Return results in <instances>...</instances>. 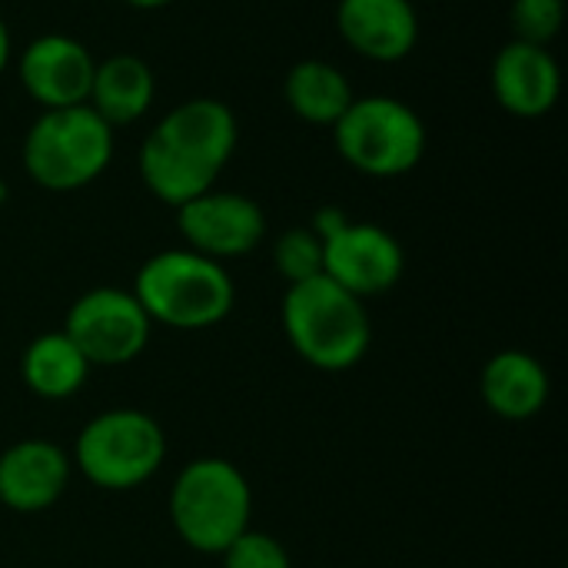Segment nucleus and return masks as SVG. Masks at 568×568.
Wrapping results in <instances>:
<instances>
[{"label": "nucleus", "mask_w": 568, "mask_h": 568, "mask_svg": "<svg viewBox=\"0 0 568 568\" xmlns=\"http://www.w3.org/2000/svg\"><path fill=\"white\" fill-rule=\"evenodd\" d=\"M236 150V116L223 100L193 97L176 103L140 146V176L166 206H183L206 190Z\"/></svg>", "instance_id": "1"}, {"label": "nucleus", "mask_w": 568, "mask_h": 568, "mask_svg": "<svg viewBox=\"0 0 568 568\" xmlns=\"http://www.w3.org/2000/svg\"><path fill=\"white\" fill-rule=\"evenodd\" d=\"M283 329L290 336V346L310 366L326 373H343L356 366L373 339L363 300L346 293L326 273L286 290Z\"/></svg>", "instance_id": "2"}, {"label": "nucleus", "mask_w": 568, "mask_h": 568, "mask_svg": "<svg viewBox=\"0 0 568 568\" xmlns=\"http://www.w3.org/2000/svg\"><path fill=\"white\" fill-rule=\"evenodd\" d=\"M133 296L150 323L173 329L216 326L236 303V290L223 263L193 250H163L150 256L136 273Z\"/></svg>", "instance_id": "3"}, {"label": "nucleus", "mask_w": 568, "mask_h": 568, "mask_svg": "<svg viewBox=\"0 0 568 568\" xmlns=\"http://www.w3.org/2000/svg\"><path fill=\"white\" fill-rule=\"evenodd\" d=\"M253 496L246 476L226 459H193L170 489V519L180 539L206 556H220L250 529Z\"/></svg>", "instance_id": "4"}, {"label": "nucleus", "mask_w": 568, "mask_h": 568, "mask_svg": "<svg viewBox=\"0 0 568 568\" xmlns=\"http://www.w3.org/2000/svg\"><path fill=\"white\" fill-rule=\"evenodd\" d=\"M113 156V126L87 103L43 110L23 140V170L33 183L53 193H70L93 183Z\"/></svg>", "instance_id": "5"}, {"label": "nucleus", "mask_w": 568, "mask_h": 568, "mask_svg": "<svg viewBox=\"0 0 568 568\" xmlns=\"http://www.w3.org/2000/svg\"><path fill=\"white\" fill-rule=\"evenodd\" d=\"M339 156L366 176H403L426 153L419 113L396 97H356L333 123Z\"/></svg>", "instance_id": "6"}, {"label": "nucleus", "mask_w": 568, "mask_h": 568, "mask_svg": "<svg viewBox=\"0 0 568 568\" xmlns=\"http://www.w3.org/2000/svg\"><path fill=\"white\" fill-rule=\"evenodd\" d=\"M166 459L160 423L140 409H106L93 416L73 446L77 469L100 489H133L156 476Z\"/></svg>", "instance_id": "7"}, {"label": "nucleus", "mask_w": 568, "mask_h": 568, "mask_svg": "<svg viewBox=\"0 0 568 568\" xmlns=\"http://www.w3.org/2000/svg\"><path fill=\"white\" fill-rule=\"evenodd\" d=\"M150 326L153 323L133 293L100 286L70 306L63 333L90 366H123L146 349Z\"/></svg>", "instance_id": "8"}, {"label": "nucleus", "mask_w": 568, "mask_h": 568, "mask_svg": "<svg viewBox=\"0 0 568 568\" xmlns=\"http://www.w3.org/2000/svg\"><path fill=\"white\" fill-rule=\"evenodd\" d=\"M403 266L406 256L399 240L376 223L346 220L323 240V273L359 300L393 290L403 276Z\"/></svg>", "instance_id": "9"}, {"label": "nucleus", "mask_w": 568, "mask_h": 568, "mask_svg": "<svg viewBox=\"0 0 568 568\" xmlns=\"http://www.w3.org/2000/svg\"><path fill=\"white\" fill-rule=\"evenodd\" d=\"M176 226L186 240V250L216 263L246 256L266 236L263 210L243 193L220 190H206L203 196L176 206Z\"/></svg>", "instance_id": "10"}, {"label": "nucleus", "mask_w": 568, "mask_h": 568, "mask_svg": "<svg viewBox=\"0 0 568 568\" xmlns=\"http://www.w3.org/2000/svg\"><path fill=\"white\" fill-rule=\"evenodd\" d=\"M93 70L97 60L90 57V50L67 33H43L30 40L17 63L23 90L43 110L87 103L93 87Z\"/></svg>", "instance_id": "11"}, {"label": "nucleus", "mask_w": 568, "mask_h": 568, "mask_svg": "<svg viewBox=\"0 0 568 568\" xmlns=\"http://www.w3.org/2000/svg\"><path fill=\"white\" fill-rule=\"evenodd\" d=\"M493 93L513 116H546L562 93V70L546 47L509 40L493 60Z\"/></svg>", "instance_id": "12"}, {"label": "nucleus", "mask_w": 568, "mask_h": 568, "mask_svg": "<svg viewBox=\"0 0 568 568\" xmlns=\"http://www.w3.org/2000/svg\"><path fill=\"white\" fill-rule=\"evenodd\" d=\"M336 27L359 57L376 63L409 57L419 40L413 0H339Z\"/></svg>", "instance_id": "13"}, {"label": "nucleus", "mask_w": 568, "mask_h": 568, "mask_svg": "<svg viewBox=\"0 0 568 568\" xmlns=\"http://www.w3.org/2000/svg\"><path fill=\"white\" fill-rule=\"evenodd\" d=\"M70 483V459L57 443L20 439L0 453V503L13 513L50 509Z\"/></svg>", "instance_id": "14"}, {"label": "nucleus", "mask_w": 568, "mask_h": 568, "mask_svg": "<svg viewBox=\"0 0 568 568\" xmlns=\"http://www.w3.org/2000/svg\"><path fill=\"white\" fill-rule=\"evenodd\" d=\"M479 389H483L486 406L496 416L523 423V419H532L546 409L549 373L536 356H529L523 349H506L486 363Z\"/></svg>", "instance_id": "15"}, {"label": "nucleus", "mask_w": 568, "mask_h": 568, "mask_svg": "<svg viewBox=\"0 0 568 568\" xmlns=\"http://www.w3.org/2000/svg\"><path fill=\"white\" fill-rule=\"evenodd\" d=\"M153 93H156L153 70L133 53H116V57H106L97 63L87 106L106 126L116 130V126L140 120L150 110Z\"/></svg>", "instance_id": "16"}, {"label": "nucleus", "mask_w": 568, "mask_h": 568, "mask_svg": "<svg viewBox=\"0 0 568 568\" xmlns=\"http://www.w3.org/2000/svg\"><path fill=\"white\" fill-rule=\"evenodd\" d=\"M283 93H286L290 110L300 120L316 123V126H333L356 100L346 73L326 60H300L286 73Z\"/></svg>", "instance_id": "17"}, {"label": "nucleus", "mask_w": 568, "mask_h": 568, "mask_svg": "<svg viewBox=\"0 0 568 568\" xmlns=\"http://www.w3.org/2000/svg\"><path fill=\"white\" fill-rule=\"evenodd\" d=\"M90 363L83 353L70 343V336L60 333H43L37 336L20 359V376L30 393L40 399H67L87 383Z\"/></svg>", "instance_id": "18"}, {"label": "nucleus", "mask_w": 568, "mask_h": 568, "mask_svg": "<svg viewBox=\"0 0 568 568\" xmlns=\"http://www.w3.org/2000/svg\"><path fill=\"white\" fill-rule=\"evenodd\" d=\"M273 263L290 286L313 280L323 273V240L310 226H293L276 240Z\"/></svg>", "instance_id": "19"}, {"label": "nucleus", "mask_w": 568, "mask_h": 568, "mask_svg": "<svg viewBox=\"0 0 568 568\" xmlns=\"http://www.w3.org/2000/svg\"><path fill=\"white\" fill-rule=\"evenodd\" d=\"M513 40L549 47L566 23V0H513L509 7Z\"/></svg>", "instance_id": "20"}, {"label": "nucleus", "mask_w": 568, "mask_h": 568, "mask_svg": "<svg viewBox=\"0 0 568 568\" xmlns=\"http://www.w3.org/2000/svg\"><path fill=\"white\" fill-rule=\"evenodd\" d=\"M220 556H223V568H293L286 549L273 536L253 529L233 539Z\"/></svg>", "instance_id": "21"}, {"label": "nucleus", "mask_w": 568, "mask_h": 568, "mask_svg": "<svg viewBox=\"0 0 568 568\" xmlns=\"http://www.w3.org/2000/svg\"><path fill=\"white\" fill-rule=\"evenodd\" d=\"M7 63H10V30H7V23L0 20V73H3Z\"/></svg>", "instance_id": "22"}, {"label": "nucleus", "mask_w": 568, "mask_h": 568, "mask_svg": "<svg viewBox=\"0 0 568 568\" xmlns=\"http://www.w3.org/2000/svg\"><path fill=\"white\" fill-rule=\"evenodd\" d=\"M130 7H136V10H160V7H166V3H173V0H126Z\"/></svg>", "instance_id": "23"}, {"label": "nucleus", "mask_w": 568, "mask_h": 568, "mask_svg": "<svg viewBox=\"0 0 568 568\" xmlns=\"http://www.w3.org/2000/svg\"><path fill=\"white\" fill-rule=\"evenodd\" d=\"M7 196H10V193H7V183H3V176H0V206L7 203Z\"/></svg>", "instance_id": "24"}]
</instances>
